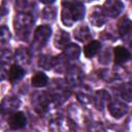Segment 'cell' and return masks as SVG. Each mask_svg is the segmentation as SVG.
<instances>
[{
	"mask_svg": "<svg viewBox=\"0 0 132 132\" xmlns=\"http://www.w3.org/2000/svg\"><path fill=\"white\" fill-rule=\"evenodd\" d=\"M85 16V6L78 0H62V23L71 27L75 22L82 20Z\"/></svg>",
	"mask_w": 132,
	"mask_h": 132,
	"instance_id": "cell-1",
	"label": "cell"
},
{
	"mask_svg": "<svg viewBox=\"0 0 132 132\" xmlns=\"http://www.w3.org/2000/svg\"><path fill=\"white\" fill-rule=\"evenodd\" d=\"M32 25H33V19L28 13H24V12L19 13L18 15H15L13 20L14 31L18 34V36L24 40L28 39Z\"/></svg>",
	"mask_w": 132,
	"mask_h": 132,
	"instance_id": "cell-2",
	"label": "cell"
},
{
	"mask_svg": "<svg viewBox=\"0 0 132 132\" xmlns=\"http://www.w3.org/2000/svg\"><path fill=\"white\" fill-rule=\"evenodd\" d=\"M52 35V28L48 25H41L34 32V46L37 48L43 47Z\"/></svg>",
	"mask_w": 132,
	"mask_h": 132,
	"instance_id": "cell-3",
	"label": "cell"
},
{
	"mask_svg": "<svg viewBox=\"0 0 132 132\" xmlns=\"http://www.w3.org/2000/svg\"><path fill=\"white\" fill-rule=\"evenodd\" d=\"M124 8V4L122 3L121 0H106L102 6V9L105 13V15L110 16V18H116L118 16L121 11Z\"/></svg>",
	"mask_w": 132,
	"mask_h": 132,
	"instance_id": "cell-4",
	"label": "cell"
},
{
	"mask_svg": "<svg viewBox=\"0 0 132 132\" xmlns=\"http://www.w3.org/2000/svg\"><path fill=\"white\" fill-rule=\"evenodd\" d=\"M108 110L110 112V114L116 118V119H120L123 116H125L128 111V105L125 102L119 101V100H114L109 102L108 104Z\"/></svg>",
	"mask_w": 132,
	"mask_h": 132,
	"instance_id": "cell-5",
	"label": "cell"
},
{
	"mask_svg": "<svg viewBox=\"0 0 132 132\" xmlns=\"http://www.w3.org/2000/svg\"><path fill=\"white\" fill-rule=\"evenodd\" d=\"M84 73L77 66H71L66 69V79L68 84L72 86H77L82 80Z\"/></svg>",
	"mask_w": 132,
	"mask_h": 132,
	"instance_id": "cell-6",
	"label": "cell"
},
{
	"mask_svg": "<svg viewBox=\"0 0 132 132\" xmlns=\"http://www.w3.org/2000/svg\"><path fill=\"white\" fill-rule=\"evenodd\" d=\"M8 124H9L10 128L13 129V130L24 128L27 124V119H26L25 113L21 112V111L12 112L8 118Z\"/></svg>",
	"mask_w": 132,
	"mask_h": 132,
	"instance_id": "cell-7",
	"label": "cell"
},
{
	"mask_svg": "<svg viewBox=\"0 0 132 132\" xmlns=\"http://www.w3.org/2000/svg\"><path fill=\"white\" fill-rule=\"evenodd\" d=\"M90 22L95 27H101L106 22V15L100 6L93 7L91 13H90Z\"/></svg>",
	"mask_w": 132,
	"mask_h": 132,
	"instance_id": "cell-8",
	"label": "cell"
},
{
	"mask_svg": "<svg viewBox=\"0 0 132 132\" xmlns=\"http://www.w3.org/2000/svg\"><path fill=\"white\" fill-rule=\"evenodd\" d=\"M21 106V101L13 96H9V97H5L1 103V107L2 110L5 113H12L14 111H16V109Z\"/></svg>",
	"mask_w": 132,
	"mask_h": 132,
	"instance_id": "cell-9",
	"label": "cell"
},
{
	"mask_svg": "<svg viewBox=\"0 0 132 132\" xmlns=\"http://www.w3.org/2000/svg\"><path fill=\"white\" fill-rule=\"evenodd\" d=\"M32 103L34 104V108L37 112H39V113L44 112L47 108V105H48V96H47V94L42 93V94L37 95L32 100Z\"/></svg>",
	"mask_w": 132,
	"mask_h": 132,
	"instance_id": "cell-10",
	"label": "cell"
},
{
	"mask_svg": "<svg viewBox=\"0 0 132 132\" xmlns=\"http://www.w3.org/2000/svg\"><path fill=\"white\" fill-rule=\"evenodd\" d=\"M113 55H114V63L116 64H123L130 59V52L126 47L121 46V45L114 47Z\"/></svg>",
	"mask_w": 132,
	"mask_h": 132,
	"instance_id": "cell-11",
	"label": "cell"
},
{
	"mask_svg": "<svg viewBox=\"0 0 132 132\" xmlns=\"http://www.w3.org/2000/svg\"><path fill=\"white\" fill-rule=\"evenodd\" d=\"M24 75H25V70L21 65L14 64V65L10 66V69H9V72H8V76H9V79H10V81L12 84L21 80L24 77Z\"/></svg>",
	"mask_w": 132,
	"mask_h": 132,
	"instance_id": "cell-12",
	"label": "cell"
},
{
	"mask_svg": "<svg viewBox=\"0 0 132 132\" xmlns=\"http://www.w3.org/2000/svg\"><path fill=\"white\" fill-rule=\"evenodd\" d=\"M69 40H70V36L68 34V32L64 31V30H59L55 36V46L58 47V48H61L63 50L68 43H69Z\"/></svg>",
	"mask_w": 132,
	"mask_h": 132,
	"instance_id": "cell-13",
	"label": "cell"
},
{
	"mask_svg": "<svg viewBox=\"0 0 132 132\" xmlns=\"http://www.w3.org/2000/svg\"><path fill=\"white\" fill-rule=\"evenodd\" d=\"M74 38L78 41H88L91 39V31L88 26L80 25L74 30Z\"/></svg>",
	"mask_w": 132,
	"mask_h": 132,
	"instance_id": "cell-14",
	"label": "cell"
},
{
	"mask_svg": "<svg viewBox=\"0 0 132 132\" xmlns=\"http://www.w3.org/2000/svg\"><path fill=\"white\" fill-rule=\"evenodd\" d=\"M63 51H64V56L70 60H75L80 55V47L75 43H68L63 48Z\"/></svg>",
	"mask_w": 132,
	"mask_h": 132,
	"instance_id": "cell-15",
	"label": "cell"
},
{
	"mask_svg": "<svg viewBox=\"0 0 132 132\" xmlns=\"http://www.w3.org/2000/svg\"><path fill=\"white\" fill-rule=\"evenodd\" d=\"M65 122V119H56L54 121H52L50 123V129L51 130H54V131H58V130H66V131H70V130H73V125L71 122L67 123L66 125H63Z\"/></svg>",
	"mask_w": 132,
	"mask_h": 132,
	"instance_id": "cell-16",
	"label": "cell"
},
{
	"mask_svg": "<svg viewBox=\"0 0 132 132\" xmlns=\"http://www.w3.org/2000/svg\"><path fill=\"white\" fill-rule=\"evenodd\" d=\"M108 98H109V95L106 91L104 90H100L96 93L95 95V99H94V103L96 105V107L100 110H102L106 104V102L108 101Z\"/></svg>",
	"mask_w": 132,
	"mask_h": 132,
	"instance_id": "cell-17",
	"label": "cell"
},
{
	"mask_svg": "<svg viewBox=\"0 0 132 132\" xmlns=\"http://www.w3.org/2000/svg\"><path fill=\"white\" fill-rule=\"evenodd\" d=\"M14 60L16 61L18 65H27L30 61V54L26 48L20 47L15 51Z\"/></svg>",
	"mask_w": 132,
	"mask_h": 132,
	"instance_id": "cell-18",
	"label": "cell"
},
{
	"mask_svg": "<svg viewBox=\"0 0 132 132\" xmlns=\"http://www.w3.org/2000/svg\"><path fill=\"white\" fill-rule=\"evenodd\" d=\"M100 42L99 41H97V40H92V41H90L86 46H85V48H84V54H85V56L87 57V58H92V57H94L97 53H98V51H99V48H100Z\"/></svg>",
	"mask_w": 132,
	"mask_h": 132,
	"instance_id": "cell-19",
	"label": "cell"
},
{
	"mask_svg": "<svg viewBox=\"0 0 132 132\" xmlns=\"http://www.w3.org/2000/svg\"><path fill=\"white\" fill-rule=\"evenodd\" d=\"M47 81H48V78L46 74H44L43 72H36L31 78V84L35 88L44 87L47 85Z\"/></svg>",
	"mask_w": 132,
	"mask_h": 132,
	"instance_id": "cell-20",
	"label": "cell"
},
{
	"mask_svg": "<svg viewBox=\"0 0 132 132\" xmlns=\"http://www.w3.org/2000/svg\"><path fill=\"white\" fill-rule=\"evenodd\" d=\"M66 66H67V58L63 55H59L57 57L54 58L53 60V67H55L56 71L58 72H63L66 70Z\"/></svg>",
	"mask_w": 132,
	"mask_h": 132,
	"instance_id": "cell-21",
	"label": "cell"
},
{
	"mask_svg": "<svg viewBox=\"0 0 132 132\" xmlns=\"http://www.w3.org/2000/svg\"><path fill=\"white\" fill-rule=\"evenodd\" d=\"M119 33L122 36H125L129 34L131 30V21L128 18H123L119 23Z\"/></svg>",
	"mask_w": 132,
	"mask_h": 132,
	"instance_id": "cell-22",
	"label": "cell"
},
{
	"mask_svg": "<svg viewBox=\"0 0 132 132\" xmlns=\"http://www.w3.org/2000/svg\"><path fill=\"white\" fill-rule=\"evenodd\" d=\"M53 60L54 58H52L50 55H41L38 59V65L45 70H50L53 68Z\"/></svg>",
	"mask_w": 132,
	"mask_h": 132,
	"instance_id": "cell-23",
	"label": "cell"
},
{
	"mask_svg": "<svg viewBox=\"0 0 132 132\" xmlns=\"http://www.w3.org/2000/svg\"><path fill=\"white\" fill-rule=\"evenodd\" d=\"M10 37H11V34L8 28L5 26H0V45L7 43L10 40Z\"/></svg>",
	"mask_w": 132,
	"mask_h": 132,
	"instance_id": "cell-24",
	"label": "cell"
},
{
	"mask_svg": "<svg viewBox=\"0 0 132 132\" xmlns=\"http://www.w3.org/2000/svg\"><path fill=\"white\" fill-rule=\"evenodd\" d=\"M12 59V53L7 48H0V63L5 65Z\"/></svg>",
	"mask_w": 132,
	"mask_h": 132,
	"instance_id": "cell-25",
	"label": "cell"
},
{
	"mask_svg": "<svg viewBox=\"0 0 132 132\" xmlns=\"http://www.w3.org/2000/svg\"><path fill=\"white\" fill-rule=\"evenodd\" d=\"M42 15H43V19H45V20L54 21L56 19V15H57V9H56V7H54V6L45 7L43 9V11H42Z\"/></svg>",
	"mask_w": 132,
	"mask_h": 132,
	"instance_id": "cell-26",
	"label": "cell"
},
{
	"mask_svg": "<svg viewBox=\"0 0 132 132\" xmlns=\"http://www.w3.org/2000/svg\"><path fill=\"white\" fill-rule=\"evenodd\" d=\"M122 96L127 101H131V98H132V88H131L130 84H126L124 86L123 91H122Z\"/></svg>",
	"mask_w": 132,
	"mask_h": 132,
	"instance_id": "cell-27",
	"label": "cell"
},
{
	"mask_svg": "<svg viewBox=\"0 0 132 132\" xmlns=\"http://www.w3.org/2000/svg\"><path fill=\"white\" fill-rule=\"evenodd\" d=\"M7 13V8L5 6V0H0V18Z\"/></svg>",
	"mask_w": 132,
	"mask_h": 132,
	"instance_id": "cell-28",
	"label": "cell"
},
{
	"mask_svg": "<svg viewBox=\"0 0 132 132\" xmlns=\"http://www.w3.org/2000/svg\"><path fill=\"white\" fill-rule=\"evenodd\" d=\"M6 74H7L6 69L4 68L3 64H1V63H0V81H1V80H3V79L6 77Z\"/></svg>",
	"mask_w": 132,
	"mask_h": 132,
	"instance_id": "cell-29",
	"label": "cell"
},
{
	"mask_svg": "<svg viewBox=\"0 0 132 132\" xmlns=\"http://www.w3.org/2000/svg\"><path fill=\"white\" fill-rule=\"evenodd\" d=\"M41 3H43V4H52V3H54L56 0H39Z\"/></svg>",
	"mask_w": 132,
	"mask_h": 132,
	"instance_id": "cell-30",
	"label": "cell"
},
{
	"mask_svg": "<svg viewBox=\"0 0 132 132\" xmlns=\"http://www.w3.org/2000/svg\"><path fill=\"white\" fill-rule=\"evenodd\" d=\"M1 111H2V107H1V104H0V113H1Z\"/></svg>",
	"mask_w": 132,
	"mask_h": 132,
	"instance_id": "cell-31",
	"label": "cell"
},
{
	"mask_svg": "<svg viewBox=\"0 0 132 132\" xmlns=\"http://www.w3.org/2000/svg\"><path fill=\"white\" fill-rule=\"evenodd\" d=\"M84 1H87V2H90V1H92V0H84Z\"/></svg>",
	"mask_w": 132,
	"mask_h": 132,
	"instance_id": "cell-32",
	"label": "cell"
},
{
	"mask_svg": "<svg viewBox=\"0 0 132 132\" xmlns=\"http://www.w3.org/2000/svg\"><path fill=\"white\" fill-rule=\"evenodd\" d=\"M92 1H93V0H92Z\"/></svg>",
	"mask_w": 132,
	"mask_h": 132,
	"instance_id": "cell-33",
	"label": "cell"
}]
</instances>
